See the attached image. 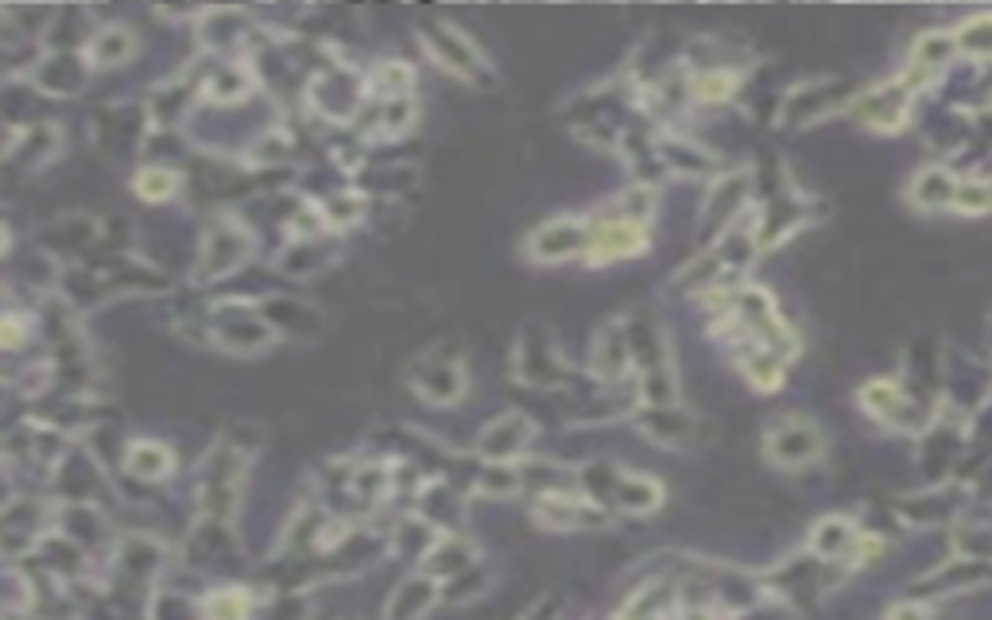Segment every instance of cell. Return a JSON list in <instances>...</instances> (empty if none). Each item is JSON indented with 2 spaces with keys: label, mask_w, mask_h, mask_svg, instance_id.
I'll list each match as a JSON object with an SVG mask.
<instances>
[{
  "label": "cell",
  "mask_w": 992,
  "mask_h": 620,
  "mask_svg": "<svg viewBox=\"0 0 992 620\" xmlns=\"http://www.w3.org/2000/svg\"><path fill=\"white\" fill-rule=\"evenodd\" d=\"M128 51H133V35L124 32V27H109V32H101L94 39V54H97V63H124L128 59Z\"/></svg>",
  "instance_id": "7a4b0ae2"
},
{
  "label": "cell",
  "mask_w": 992,
  "mask_h": 620,
  "mask_svg": "<svg viewBox=\"0 0 992 620\" xmlns=\"http://www.w3.org/2000/svg\"><path fill=\"white\" fill-rule=\"evenodd\" d=\"M140 194L144 198H171L174 194V179L167 175V171H148V175H140Z\"/></svg>",
  "instance_id": "277c9868"
},
{
  "label": "cell",
  "mask_w": 992,
  "mask_h": 620,
  "mask_svg": "<svg viewBox=\"0 0 992 620\" xmlns=\"http://www.w3.org/2000/svg\"><path fill=\"white\" fill-rule=\"evenodd\" d=\"M915 198L923 202V206H938V202H946V198H957V186H954L950 175H942V171H927L915 186Z\"/></svg>",
  "instance_id": "3957f363"
},
{
  "label": "cell",
  "mask_w": 992,
  "mask_h": 620,
  "mask_svg": "<svg viewBox=\"0 0 992 620\" xmlns=\"http://www.w3.org/2000/svg\"><path fill=\"white\" fill-rule=\"evenodd\" d=\"M581 249H590V229L578 221H547L531 237L535 261H566V256H574Z\"/></svg>",
  "instance_id": "6da1fadb"
},
{
  "label": "cell",
  "mask_w": 992,
  "mask_h": 620,
  "mask_svg": "<svg viewBox=\"0 0 992 620\" xmlns=\"http://www.w3.org/2000/svg\"><path fill=\"white\" fill-rule=\"evenodd\" d=\"M961 43H966L973 54H992V16L981 20V24H973V27H966Z\"/></svg>",
  "instance_id": "5b68a950"
},
{
  "label": "cell",
  "mask_w": 992,
  "mask_h": 620,
  "mask_svg": "<svg viewBox=\"0 0 992 620\" xmlns=\"http://www.w3.org/2000/svg\"><path fill=\"white\" fill-rule=\"evenodd\" d=\"M957 202L966 210H985L992 206V191L988 186H957Z\"/></svg>",
  "instance_id": "8992f818"
}]
</instances>
